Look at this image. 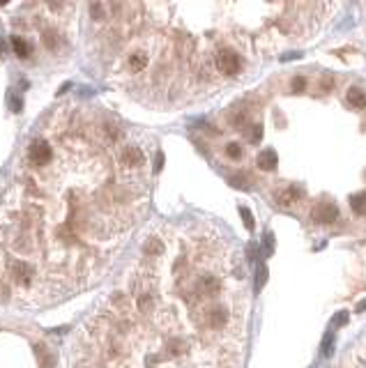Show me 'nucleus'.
<instances>
[{
  "label": "nucleus",
  "mask_w": 366,
  "mask_h": 368,
  "mask_svg": "<svg viewBox=\"0 0 366 368\" xmlns=\"http://www.w3.org/2000/svg\"><path fill=\"white\" fill-rule=\"evenodd\" d=\"M217 69L223 76H235L240 72V55L235 51H219L217 53Z\"/></svg>",
  "instance_id": "f257e3e1"
},
{
  "label": "nucleus",
  "mask_w": 366,
  "mask_h": 368,
  "mask_svg": "<svg viewBox=\"0 0 366 368\" xmlns=\"http://www.w3.org/2000/svg\"><path fill=\"white\" fill-rule=\"evenodd\" d=\"M49 156H51V150H49V143H47V141H35L33 145L28 147V159H30V164L44 166V164H49Z\"/></svg>",
  "instance_id": "f03ea898"
},
{
  "label": "nucleus",
  "mask_w": 366,
  "mask_h": 368,
  "mask_svg": "<svg viewBox=\"0 0 366 368\" xmlns=\"http://www.w3.org/2000/svg\"><path fill=\"white\" fill-rule=\"evenodd\" d=\"M120 161L125 164V168L139 170V168H143V164H145V154L139 150V147H125L122 154H120Z\"/></svg>",
  "instance_id": "7ed1b4c3"
},
{
  "label": "nucleus",
  "mask_w": 366,
  "mask_h": 368,
  "mask_svg": "<svg viewBox=\"0 0 366 368\" xmlns=\"http://www.w3.org/2000/svg\"><path fill=\"white\" fill-rule=\"evenodd\" d=\"M336 214H338V210L334 202H320L313 210V221L315 223H332V221L336 219Z\"/></svg>",
  "instance_id": "20e7f679"
},
{
  "label": "nucleus",
  "mask_w": 366,
  "mask_h": 368,
  "mask_svg": "<svg viewBox=\"0 0 366 368\" xmlns=\"http://www.w3.org/2000/svg\"><path fill=\"white\" fill-rule=\"evenodd\" d=\"M300 198H302V189H297V187H286L283 191H279L277 200H279V205H292V202H297Z\"/></svg>",
  "instance_id": "39448f33"
},
{
  "label": "nucleus",
  "mask_w": 366,
  "mask_h": 368,
  "mask_svg": "<svg viewBox=\"0 0 366 368\" xmlns=\"http://www.w3.org/2000/svg\"><path fill=\"white\" fill-rule=\"evenodd\" d=\"M277 164H279V156H277V152L274 150H263L258 154V166L263 170H274L277 168Z\"/></svg>",
  "instance_id": "423d86ee"
},
{
  "label": "nucleus",
  "mask_w": 366,
  "mask_h": 368,
  "mask_svg": "<svg viewBox=\"0 0 366 368\" xmlns=\"http://www.w3.org/2000/svg\"><path fill=\"white\" fill-rule=\"evenodd\" d=\"M145 64H148V55L145 53H131L129 60H127V67H129V72L139 74L141 69H145Z\"/></svg>",
  "instance_id": "0eeeda50"
},
{
  "label": "nucleus",
  "mask_w": 366,
  "mask_h": 368,
  "mask_svg": "<svg viewBox=\"0 0 366 368\" xmlns=\"http://www.w3.org/2000/svg\"><path fill=\"white\" fill-rule=\"evenodd\" d=\"M348 104L355 106V108H366V95L359 87H350L348 90Z\"/></svg>",
  "instance_id": "6e6552de"
},
{
  "label": "nucleus",
  "mask_w": 366,
  "mask_h": 368,
  "mask_svg": "<svg viewBox=\"0 0 366 368\" xmlns=\"http://www.w3.org/2000/svg\"><path fill=\"white\" fill-rule=\"evenodd\" d=\"M350 207L355 214H366V193H355V196H350Z\"/></svg>",
  "instance_id": "1a4fd4ad"
},
{
  "label": "nucleus",
  "mask_w": 366,
  "mask_h": 368,
  "mask_svg": "<svg viewBox=\"0 0 366 368\" xmlns=\"http://www.w3.org/2000/svg\"><path fill=\"white\" fill-rule=\"evenodd\" d=\"M12 46H14V51H16V55H19V58H28L30 46L26 44L21 37H12Z\"/></svg>",
  "instance_id": "9d476101"
},
{
  "label": "nucleus",
  "mask_w": 366,
  "mask_h": 368,
  "mask_svg": "<svg viewBox=\"0 0 366 368\" xmlns=\"http://www.w3.org/2000/svg\"><path fill=\"white\" fill-rule=\"evenodd\" d=\"M226 154L231 156V159H240V156H242V147L237 145V143H231V145L226 147Z\"/></svg>",
  "instance_id": "9b49d317"
},
{
  "label": "nucleus",
  "mask_w": 366,
  "mask_h": 368,
  "mask_svg": "<svg viewBox=\"0 0 366 368\" xmlns=\"http://www.w3.org/2000/svg\"><path fill=\"white\" fill-rule=\"evenodd\" d=\"M240 214H242V219H244V225H246V228H249V230L254 228V216H251V212L246 210V207H242Z\"/></svg>",
  "instance_id": "f8f14e48"
},
{
  "label": "nucleus",
  "mask_w": 366,
  "mask_h": 368,
  "mask_svg": "<svg viewBox=\"0 0 366 368\" xmlns=\"http://www.w3.org/2000/svg\"><path fill=\"white\" fill-rule=\"evenodd\" d=\"M254 131H249V141L251 143H258L260 136H263V129H260V124H256V127H251Z\"/></svg>",
  "instance_id": "ddd939ff"
},
{
  "label": "nucleus",
  "mask_w": 366,
  "mask_h": 368,
  "mask_svg": "<svg viewBox=\"0 0 366 368\" xmlns=\"http://www.w3.org/2000/svg\"><path fill=\"white\" fill-rule=\"evenodd\" d=\"M304 85H306V81L302 76H297L295 81H292V90H295V92H302V90H304Z\"/></svg>",
  "instance_id": "4468645a"
}]
</instances>
